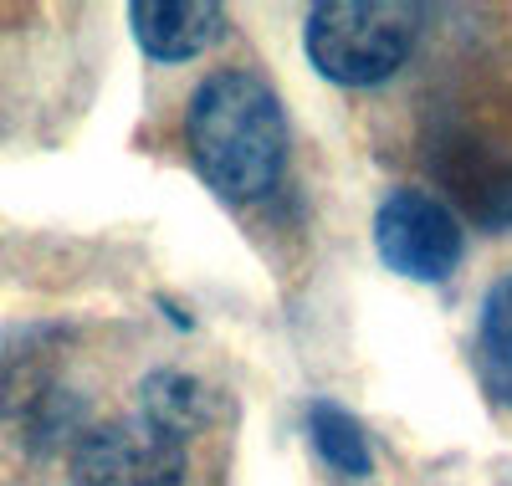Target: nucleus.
Instances as JSON below:
<instances>
[{"mask_svg":"<svg viewBox=\"0 0 512 486\" xmlns=\"http://www.w3.org/2000/svg\"><path fill=\"white\" fill-rule=\"evenodd\" d=\"M195 169L226 200H262L287 169V118L277 93L251 72H210L185 113Z\"/></svg>","mask_w":512,"mask_h":486,"instance_id":"f257e3e1","label":"nucleus"},{"mask_svg":"<svg viewBox=\"0 0 512 486\" xmlns=\"http://www.w3.org/2000/svg\"><path fill=\"white\" fill-rule=\"evenodd\" d=\"M52 353L36 333L0 338V415H21L41 400H52Z\"/></svg>","mask_w":512,"mask_h":486,"instance_id":"0eeeda50","label":"nucleus"},{"mask_svg":"<svg viewBox=\"0 0 512 486\" xmlns=\"http://www.w3.org/2000/svg\"><path fill=\"white\" fill-rule=\"evenodd\" d=\"M185 440L149 420H113L77 440L72 486H180Z\"/></svg>","mask_w":512,"mask_h":486,"instance_id":"7ed1b4c3","label":"nucleus"},{"mask_svg":"<svg viewBox=\"0 0 512 486\" xmlns=\"http://www.w3.org/2000/svg\"><path fill=\"white\" fill-rule=\"evenodd\" d=\"M308 435H313V451L349 481H364L374 471V451H369V430L344 410V405H328L318 400L308 410Z\"/></svg>","mask_w":512,"mask_h":486,"instance_id":"6e6552de","label":"nucleus"},{"mask_svg":"<svg viewBox=\"0 0 512 486\" xmlns=\"http://www.w3.org/2000/svg\"><path fill=\"white\" fill-rule=\"evenodd\" d=\"M482 353L497 369L502 394H507L512 389V272L502 282H492L482 297Z\"/></svg>","mask_w":512,"mask_h":486,"instance_id":"1a4fd4ad","label":"nucleus"},{"mask_svg":"<svg viewBox=\"0 0 512 486\" xmlns=\"http://www.w3.org/2000/svg\"><path fill=\"white\" fill-rule=\"evenodd\" d=\"M415 11L395 0H328L308 16V57L328 82L369 87L405 67L415 47Z\"/></svg>","mask_w":512,"mask_h":486,"instance_id":"f03ea898","label":"nucleus"},{"mask_svg":"<svg viewBox=\"0 0 512 486\" xmlns=\"http://www.w3.org/2000/svg\"><path fill=\"white\" fill-rule=\"evenodd\" d=\"M139 394H144V415H139V420L169 430L175 440L195 435V430L205 425V415H210L205 384H200L195 374H185V369H154V374L139 384Z\"/></svg>","mask_w":512,"mask_h":486,"instance_id":"423d86ee","label":"nucleus"},{"mask_svg":"<svg viewBox=\"0 0 512 486\" xmlns=\"http://www.w3.org/2000/svg\"><path fill=\"white\" fill-rule=\"evenodd\" d=\"M374 246L390 272L410 282H446L461 261V226L436 195L395 190L374 215Z\"/></svg>","mask_w":512,"mask_h":486,"instance_id":"20e7f679","label":"nucleus"},{"mask_svg":"<svg viewBox=\"0 0 512 486\" xmlns=\"http://www.w3.org/2000/svg\"><path fill=\"white\" fill-rule=\"evenodd\" d=\"M128 21L139 47L159 62H190L226 36V11L210 0H134Z\"/></svg>","mask_w":512,"mask_h":486,"instance_id":"39448f33","label":"nucleus"}]
</instances>
